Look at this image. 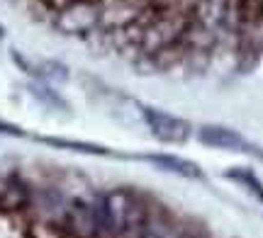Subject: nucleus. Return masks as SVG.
Masks as SVG:
<instances>
[{"instance_id": "nucleus-5", "label": "nucleus", "mask_w": 263, "mask_h": 238, "mask_svg": "<svg viewBox=\"0 0 263 238\" xmlns=\"http://www.w3.org/2000/svg\"><path fill=\"white\" fill-rule=\"evenodd\" d=\"M68 219L73 224V229L78 233H93L95 231V214L93 207L85 202H73V207L68 211Z\"/></svg>"}, {"instance_id": "nucleus-7", "label": "nucleus", "mask_w": 263, "mask_h": 238, "mask_svg": "<svg viewBox=\"0 0 263 238\" xmlns=\"http://www.w3.org/2000/svg\"><path fill=\"white\" fill-rule=\"evenodd\" d=\"M44 143L59 146V148H73V151H83V153H95V156H110L112 151H107L103 146H93V143H78V141H64V139H42Z\"/></svg>"}, {"instance_id": "nucleus-6", "label": "nucleus", "mask_w": 263, "mask_h": 238, "mask_svg": "<svg viewBox=\"0 0 263 238\" xmlns=\"http://www.w3.org/2000/svg\"><path fill=\"white\" fill-rule=\"evenodd\" d=\"M236 17L244 25H256L263 19V0H239L236 3Z\"/></svg>"}, {"instance_id": "nucleus-11", "label": "nucleus", "mask_w": 263, "mask_h": 238, "mask_svg": "<svg viewBox=\"0 0 263 238\" xmlns=\"http://www.w3.org/2000/svg\"><path fill=\"white\" fill-rule=\"evenodd\" d=\"M0 134H5V136H25V132L20 126H15V124H10V122H3V119H0Z\"/></svg>"}, {"instance_id": "nucleus-9", "label": "nucleus", "mask_w": 263, "mask_h": 238, "mask_svg": "<svg viewBox=\"0 0 263 238\" xmlns=\"http://www.w3.org/2000/svg\"><path fill=\"white\" fill-rule=\"evenodd\" d=\"M39 78L51 80V83H64L66 78H68V68L64 63H59V61H44L39 66Z\"/></svg>"}, {"instance_id": "nucleus-10", "label": "nucleus", "mask_w": 263, "mask_h": 238, "mask_svg": "<svg viewBox=\"0 0 263 238\" xmlns=\"http://www.w3.org/2000/svg\"><path fill=\"white\" fill-rule=\"evenodd\" d=\"M32 93H34V97H37V100L47 102L49 107H59V110H64V107H66L64 100H61L54 90H49V88H44V85H34V88H32Z\"/></svg>"}, {"instance_id": "nucleus-8", "label": "nucleus", "mask_w": 263, "mask_h": 238, "mask_svg": "<svg viewBox=\"0 0 263 238\" xmlns=\"http://www.w3.org/2000/svg\"><path fill=\"white\" fill-rule=\"evenodd\" d=\"M227 178H232V180H236L239 185H244V187H249V190L254 192L256 197L263 202V185L254 178V172H249V170H227L224 172Z\"/></svg>"}, {"instance_id": "nucleus-2", "label": "nucleus", "mask_w": 263, "mask_h": 238, "mask_svg": "<svg viewBox=\"0 0 263 238\" xmlns=\"http://www.w3.org/2000/svg\"><path fill=\"white\" fill-rule=\"evenodd\" d=\"M141 119L149 126V132L163 143H185L193 136V124L188 119L156 107H141Z\"/></svg>"}, {"instance_id": "nucleus-4", "label": "nucleus", "mask_w": 263, "mask_h": 238, "mask_svg": "<svg viewBox=\"0 0 263 238\" xmlns=\"http://www.w3.org/2000/svg\"><path fill=\"white\" fill-rule=\"evenodd\" d=\"M146 161L154 163V165H159L161 170H168V172H173V175H180V178H193V180L200 178V168H197L195 163L185 161V158H178V156H168V153H149Z\"/></svg>"}, {"instance_id": "nucleus-3", "label": "nucleus", "mask_w": 263, "mask_h": 238, "mask_svg": "<svg viewBox=\"0 0 263 238\" xmlns=\"http://www.w3.org/2000/svg\"><path fill=\"white\" fill-rule=\"evenodd\" d=\"M197 139H200V143H205V146H210V148H224V151H239V153H254V156H261V151H258L251 141H246L239 132L227 129V126H219V124L202 126L200 134H197Z\"/></svg>"}, {"instance_id": "nucleus-1", "label": "nucleus", "mask_w": 263, "mask_h": 238, "mask_svg": "<svg viewBox=\"0 0 263 238\" xmlns=\"http://www.w3.org/2000/svg\"><path fill=\"white\" fill-rule=\"evenodd\" d=\"M100 27V0H68L57 12V29L71 37H88Z\"/></svg>"}]
</instances>
